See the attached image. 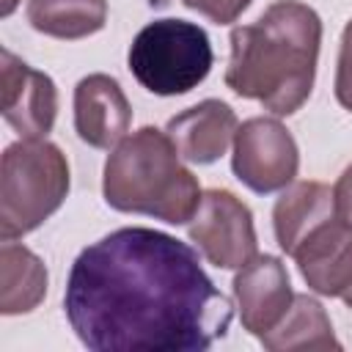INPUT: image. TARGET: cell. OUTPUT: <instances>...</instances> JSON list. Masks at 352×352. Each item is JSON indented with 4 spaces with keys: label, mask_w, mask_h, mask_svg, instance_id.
I'll return each mask as SVG.
<instances>
[{
    "label": "cell",
    "mask_w": 352,
    "mask_h": 352,
    "mask_svg": "<svg viewBox=\"0 0 352 352\" xmlns=\"http://www.w3.org/2000/svg\"><path fill=\"white\" fill-rule=\"evenodd\" d=\"M63 311L94 352H204L234 316L198 253L143 226L118 228L74 258Z\"/></svg>",
    "instance_id": "cell-1"
},
{
    "label": "cell",
    "mask_w": 352,
    "mask_h": 352,
    "mask_svg": "<svg viewBox=\"0 0 352 352\" xmlns=\"http://www.w3.org/2000/svg\"><path fill=\"white\" fill-rule=\"evenodd\" d=\"M319 44V14L300 0H278L253 25L231 30L226 85L275 116H292L311 96Z\"/></svg>",
    "instance_id": "cell-2"
},
{
    "label": "cell",
    "mask_w": 352,
    "mask_h": 352,
    "mask_svg": "<svg viewBox=\"0 0 352 352\" xmlns=\"http://www.w3.org/2000/svg\"><path fill=\"white\" fill-rule=\"evenodd\" d=\"M179 157L168 132L143 126L126 135L104 162V201L118 212L148 214L170 226L192 220L201 187Z\"/></svg>",
    "instance_id": "cell-3"
},
{
    "label": "cell",
    "mask_w": 352,
    "mask_h": 352,
    "mask_svg": "<svg viewBox=\"0 0 352 352\" xmlns=\"http://www.w3.org/2000/svg\"><path fill=\"white\" fill-rule=\"evenodd\" d=\"M69 192V162L44 138H22L3 151L0 236L19 239L38 228Z\"/></svg>",
    "instance_id": "cell-4"
},
{
    "label": "cell",
    "mask_w": 352,
    "mask_h": 352,
    "mask_svg": "<svg viewBox=\"0 0 352 352\" xmlns=\"http://www.w3.org/2000/svg\"><path fill=\"white\" fill-rule=\"evenodd\" d=\"M129 72L157 96H179L206 80L212 44L204 28L187 19H154L129 44Z\"/></svg>",
    "instance_id": "cell-5"
},
{
    "label": "cell",
    "mask_w": 352,
    "mask_h": 352,
    "mask_svg": "<svg viewBox=\"0 0 352 352\" xmlns=\"http://www.w3.org/2000/svg\"><path fill=\"white\" fill-rule=\"evenodd\" d=\"M234 176L253 192H275L294 182L300 151L292 132L275 118H248L234 135Z\"/></svg>",
    "instance_id": "cell-6"
},
{
    "label": "cell",
    "mask_w": 352,
    "mask_h": 352,
    "mask_svg": "<svg viewBox=\"0 0 352 352\" xmlns=\"http://www.w3.org/2000/svg\"><path fill=\"white\" fill-rule=\"evenodd\" d=\"M190 239L201 248L204 258L220 270H239L258 250L253 214L228 190H209L201 195L190 223Z\"/></svg>",
    "instance_id": "cell-7"
},
{
    "label": "cell",
    "mask_w": 352,
    "mask_h": 352,
    "mask_svg": "<svg viewBox=\"0 0 352 352\" xmlns=\"http://www.w3.org/2000/svg\"><path fill=\"white\" fill-rule=\"evenodd\" d=\"M3 118L22 138H44L58 116V91L50 74L30 69L11 50L0 52Z\"/></svg>",
    "instance_id": "cell-8"
},
{
    "label": "cell",
    "mask_w": 352,
    "mask_h": 352,
    "mask_svg": "<svg viewBox=\"0 0 352 352\" xmlns=\"http://www.w3.org/2000/svg\"><path fill=\"white\" fill-rule=\"evenodd\" d=\"M234 297L242 327L256 338L270 333L286 316L294 300L283 261L275 256H253L234 275Z\"/></svg>",
    "instance_id": "cell-9"
},
{
    "label": "cell",
    "mask_w": 352,
    "mask_h": 352,
    "mask_svg": "<svg viewBox=\"0 0 352 352\" xmlns=\"http://www.w3.org/2000/svg\"><path fill=\"white\" fill-rule=\"evenodd\" d=\"M132 107L118 80L88 74L74 88V129L94 148H113L126 138Z\"/></svg>",
    "instance_id": "cell-10"
},
{
    "label": "cell",
    "mask_w": 352,
    "mask_h": 352,
    "mask_svg": "<svg viewBox=\"0 0 352 352\" xmlns=\"http://www.w3.org/2000/svg\"><path fill=\"white\" fill-rule=\"evenodd\" d=\"M308 289L324 297H341L352 286V226L333 217L311 231L292 253Z\"/></svg>",
    "instance_id": "cell-11"
},
{
    "label": "cell",
    "mask_w": 352,
    "mask_h": 352,
    "mask_svg": "<svg viewBox=\"0 0 352 352\" xmlns=\"http://www.w3.org/2000/svg\"><path fill=\"white\" fill-rule=\"evenodd\" d=\"M236 126V116L226 102L204 99L195 107L173 116L165 132L179 148L182 160L195 165H212L228 151Z\"/></svg>",
    "instance_id": "cell-12"
},
{
    "label": "cell",
    "mask_w": 352,
    "mask_h": 352,
    "mask_svg": "<svg viewBox=\"0 0 352 352\" xmlns=\"http://www.w3.org/2000/svg\"><path fill=\"white\" fill-rule=\"evenodd\" d=\"M333 217H338V209H336L333 190L327 184L294 182L292 187H283V195L272 209L275 239L280 250L292 256L311 231H316Z\"/></svg>",
    "instance_id": "cell-13"
},
{
    "label": "cell",
    "mask_w": 352,
    "mask_h": 352,
    "mask_svg": "<svg viewBox=\"0 0 352 352\" xmlns=\"http://www.w3.org/2000/svg\"><path fill=\"white\" fill-rule=\"evenodd\" d=\"M47 294V267L44 261L16 245L14 239H3L0 248V314L16 316L33 311Z\"/></svg>",
    "instance_id": "cell-14"
},
{
    "label": "cell",
    "mask_w": 352,
    "mask_h": 352,
    "mask_svg": "<svg viewBox=\"0 0 352 352\" xmlns=\"http://www.w3.org/2000/svg\"><path fill=\"white\" fill-rule=\"evenodd\" d=\"M264 349L286 352V349H341L330 316L319 300L308 294H294L286 316L258 338Z\"/></svg>",
    "instance_id": "cell-15"
},
{
    "label": "cell",
    "mask_w": 352,
    "mask_h": 352,
    "mask_svg": "<svg viewBox=\"0 0 352 352\" xmlns=\"http://www.w3.org/2000/svg\"><path fill=\"white\" fill-rule=\"evenodd\" d=\"M28 22L52 38H85L104 28L107 0H30Z\"/></svg>",
    "instance_id": "cell-16"
},
{
    "label": "cell",
    "mask_w": 352,
    "mask_h": 352,
    "mask_svg": "<svg viewBox=\"0 0 352 352\" xmlns=\"http://www.w3.org/2000/svg\"><path fill=\"white\" fill-rule=\"evenodd\" d=\"M336 99L341 107L352 113V19L346 22L341 33V52H338V69H336Z\"/></svg>",
    "instance_id": "cell-17"
},
{
    "label": "cell",
    "mask_w": 352,
    "mask_h": 352,
    "mask_svg": "<svg viewBox=\"0 0 352 352\" xmlns=\"http://www.w3.org/2000/svg\"><path fill=\"white\" fill-rule=\"evenodd\" d=\"M182 3L217 25H231L253 0H182Z\"/></svg>",
    "instance_id": "cell-18"
},
{
    "label": "cell",
    "mask_w": 352,
    "mask_h": 352,
    "mask_svg": "<svg viewBox=\"0 0 352 352\" xmlns=\"http://www.w3.org/2000/svg\"><path fill=\"white\" fill-rule=\"evenodd\" d=\"M333 198H336V209H338L341 220H346L352 226V165L344 168V173L338 176L336 190H333Z\"/></svg>",
    "instance_id": "cell-19"
},
{
    "label": "cell",
    "mask_w": 352,
    "mask_h": 352,
    "mask_svg": "<svg viewBox=\"0 0 352 352\" xmlns=\"http://www.w3.org/2000/svg\"><path fill=\"white\" fill-rule=\"evenodd\" d=\"M16 3H19V0H3V6H0V14H3V16H8V14L16 8Z\"/></svg>",
    "instance_id": "cell-20"
},
{
    "label": "cell",
    "mask_w": 352,
    "mask_h": 352,
    "mask_svg": "<svg viewBox=\"0 0 352 352\" xmlns=\"http://www.w3.org/2000/svg\"><path fill=\"white\" fill-rule=\"evenodd\" d=\"M341 300H344V302H346V305L352 308V286H349V289H346V292L341 294Z\"/></svg>",
    "instance_id": "cell-21"
}]
</instances>
